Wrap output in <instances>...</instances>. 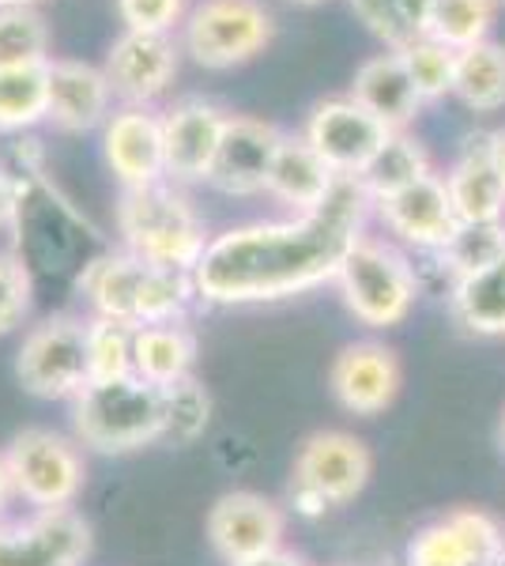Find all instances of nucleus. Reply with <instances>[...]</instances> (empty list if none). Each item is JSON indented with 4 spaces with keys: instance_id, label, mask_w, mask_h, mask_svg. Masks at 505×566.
Instances as JSON below:
<instances>
[{
    "instance_id": "nucleus-13",
    "label": "nucleus",
    "mask_w": 505,
    "mask_h": 566,
    "mask_svg": "<svg viewBox=\"0 0 505 566\" xmlns=\"http://www.w3.org/2000/svg\"><path fill=\"white\" fill-rule=\"evenodd\" d=\"M91 525L80 510H31L20 522H0V566H84Z\"/></svg>"
},
{
    "instance_id": "nucleus-14",
    "label": "nucleus",
    "mask_w": 505,
    "mask_h": 566,
    "mask_svg": "<svg viewBox=\"0 0 505 566\" xmlns=\"http://www.w3.org/2000/svg\"><path fill=\"white\" fill-rule=\"evenodd\" d=\"M227 109L211 98H178L162 109V155H167V181L170 186H200L211 175L219 140L227 129Z\"/></svg>"
},
{
    "instance_id": "nucleus-26",
    "label": "nucleus",
    "mask_w": 505,
    "mask_h": 566,
    "mask_svg": "<svg viewBox=\"0 0 505 566\" xmlns=\"http://www.w3.org/2000/svg\"><path fill=\"white\" fill-rule=\"evenodd\" d=\"M50 114V61L0 65V133L23 136Z\"/></svg>"
},
{
    "instance_id": "nucleus-30",
    "label": "nucleus",
    "mask_w": 505,
    "mask_h": 566,
    "mask_svg": "<svg viewBox=\"0 0 505 566\" xmlns=\"http://www.w3.org/2000/svg\"><path fill=\"white\" fill-rule=\"evenodd\" d=\"M434 258L449 272V283L491 269L494 261L505 258V219L498 223H461Z\"/></svg>"
},
{
    "instance_id": "nucleus-21",
    "label": "nucleus",
    "mask_w": 505,
    "mask_h": 566,
    "mask_svg": "<svg viewBox=\"0 0 505 566\" xmlns=\"http://www.w3.org/2000/svg\"><path fill=\"white\" fill-rule=\"evenodd\" d=\"M442 178L461 223H498L505 219V175L494 163L486 133L464 136L461 151L453 155Z\"/></svg>"
},
{
    "instance_id": "nucleus-40",
    "label": "nucleus",
    "mask_w": 505,
    "mask_h": 566,
    "mask_svg": "<svg viewBox=\"0 0 505 566\" xmlns=\"http://www.w3.org/2000/svg\"><path fill=\"white\" fill-rule=\"evenodd\" d=\"M238 566H306V563H302L295 552H287V547H280V552H269V555H261V559L238 563Z\"/></svg>"
},
{
    "instance_id": "nucleus-31",
    "label": "nucleus",
    "mask_w": 505,
    "mask_h": 566,
    "mask_svg": "<svg viewBox=\"0 0 505 566\" xmlns=\"http://www.w3.org/2000/svg\"><path fill=\"white\" fill-rule=\"evenodd\" d=\"M211 423V392L197 378L162 389V442L192 446Z\"/></svg>"
},
{
    "instance_id": "nucleus-11",
    "label": "nucleus",
    "mask_w": 505,
    "mask_h": 566,
    "mask_svg": "<svg viewBox=\"0 0 505 566\" xmlns=\"http://www.w3.org/2000/svg\"><path fill=\"white\" fill-rule=\"evenodd\" d=\"M283 140H287V133L280 125L253 114H231L227 117L223 140H219L215 163H211L208 186L219 189L223 197L269 193V178Z\"/></svg>"
},
{
    "instance_id": "nucleus-35",
    "label": "nucleus",
    "mask_w": 505,
    "mask_h": 566,
    "mask_svg": "<svg viewBox=\"0 0 505 566\" xmlns=\"http://www.w3.org/2000/svg\"><path fill=\"white\" fill-rule=\"evenodd\" d=\"M34 303V276L31 264L20 253L0 250V336L15 333Z\"/></svg>"
},
{
    "instance_id": "nucleus-25",
    "label": "nucleus",
    "mask_w": 505,
    "mask_h": 566,
    "mask_svg": "<svg viewBox=\"0 0 505 566\" xmlns=\"http://www.w3.org/2000/svg\"><path fill=\"white\" fill-rule=\"evenodd\" d=\"M449 314L467 336L502 340L505 336V258L491 269L449 283Z\"/></svg>"
},
{
    "instance_id": "nucleus-28",
    "label": "nucleus",
    "mask_w": 505,
    "mask_h": 566,
    "mask_svg": "<svg viewBox=\"0 0 505 566\" xmlns=\"http://www.w3.org/2000/svg\"><path fill=\"white\" fill-rule=\"evenodd\" d=\"M430 170H434L430 167V155L415 136L392 133L389 140H385V148L374 155L370 167L358 175V181H362L370 200H381V197H392V193H400V189H408L411 181L427 178Z\"/></svg>"
},
{
    "instance_id": "nucleus-34",
    "label": "nucleus",
    "mask_w": 505,
    "mask_h": 566,
    "mask_svg": "<svg viewBox=\"0 0 505 566\" xmlns=\"http://www.w3.org/2000/svg\"><path fill=\"white\" fill-rule=\"evenodd\" d=\"M133 333L109 317H87V367L91 381H114L133 374Z\"/></svg>"
},
{
    "instance_id": "nucleus-19",
    "label": "nucleus",
    "mask_w": 505,
    "mask_h": 566,
    "mask_svg": "<svg viewBox=\"0 0 505 566\" xmlns=\"http://www.w3.org/2000/svg\"><path fill=\"white\" fill-rule=\"evenodd\" d=\"M103 159L122 189H144L167 181L162 155V109L117 106L103 125Z\"/></svg>"
},
{
    "instance_id": "nucleus-38",
    "label": "nucleus",
    "mask_w": 505,
    "mask_h": 566,
    "mask_svg": "<svg viewBox=\"0 0 505 566\" xmlns=\"http://www.w3.org/2000/svg\"><path fill=\"white\" fill-rule=\"evenodd\" d=\"M23 197H27V178H20L8 167H0V231L20 223Z\"/></svg>"
},
{
    "instance_id": "nucleus-16",
    "label": "nucleus",
    "mask_w": 505,
    "mask_h": 566,
    "mask_svg": "<svg viewBox=\"0 0 505 566\" xmlns=\"http://www.w3.org/2000/svg\"><path fill=\"white\" fill-rule=\"evenodd\" d=\"M505 552V528L486 510L461 506L422 525L408 544V566H491Z\"/></svg>"
},
{
    "instance_id": "nucleus-20",
    "label": "nucleus",
    "mask_w": 505,
    "mask_h": 566,
    "mask_svg": "<svg viewBox=\"0 0 505 566\" xmlns=\"http://www.w3.org/2000/svg\"><path fill=\"white\" fill-rule=\"evenodd\" d=\"M114 114V87L106 72L87 61L50 57V114L45 122L57 133H91L103 129Z\"/></svg>"
},
{
    "instance_id": "nucleus-2",
    "label": "nucleus",
    "mask_w": 505,
    "mask_h": 566,
    "mask_svg": "<svg viewBox=\"0 0 505 566\" xmlns=\"http://www.w3.org/2000/svg\"><path fill=\"white\" fill-rule=\"evenodd\" d=\"M80 291L87 295L91 314L128 328L186 322L189 306L197 303L192 272L159 269L125 250L87 261L80 272Z\"/></svg>"
},
{
    "instance_id": "nucleus-5",
    "label": "nucleus",
    "mask_w": 505,
    "mask_h": 566,
    "mask_svg": "<svg viewBox=\"0 0 505 566\" xmlns=\"http://www.w3.org/2000/svg\"><path fill=\"white\" fill-rule=\"evenodd\" d=\"M347 314L366 328H397L419 303V276L408 253L389 239L362 234L336 276Z\"/></svg>"
},
{
    "instance_id": "nucleus-45",
    "label": "nucleus",
    "mask_w": 505,
    "mask_h": 566,
    "mask_svg": "<svg viewBox=\"0 0 505 566\" xmlns=\"http://www.w3.org/2000/svg\"><path fill=\"white\" fill-rule=\"evenodd\" d=\"M291 4H302V8H314V4H325V0H291Z\"/></svg>"
},
{
    "instance_id": "nucleus-8",
    "label": "nucleus",
    "mask_w": 505,
    "mask_h": 566,
    "mask_svg": "<svg viewBox=\"0 0 505 566\" xmlns=\"http://www.w3.org/2000/svg\"><path fill=\"white\" fill-rule=\"evenodd\" d=\"M8 476L15 499L31 510H76L87 488V461L76 438L50 431V427H27L4 446Z\"/></svg>"
},
{
    "instance_id": "nucleus-42",
    "label": "nucleus",
    "mask_w": 505,
    "mask_h": 566,
    "mask_svg": "<svg viewBox=\"0 0 505 566\" xmlns=\"http://www.w3.org/2000/svg\"><path fill=\"white\" fill-rule=\"evenodd\" d=\"M486 140H491L494 163H498V170L505 175V125H502V129H491V133H486Z\"/></svg>"
},
{
    "instance_id": "nucleus-3",
    "label": "nucleus",
    "mask_w": 505,
    "mask_h": 566,
    "mask_svg": "<svg viewBox=\"0 0 505 566\" xmlns=\"http://www.w3.org/2000/svg\"><path fill=\"white\" fill-rule=\"evenodd\" d=\"M117 239L133 258L159 264V269L192 272L211 234L186 189L170 186V181H155L144 189H122Z\"/></svg>"
},
{
    "instance_id": "nucleus-47",
    "label": "nucleus",
    "mask_w": 505,
    "mask_h": 566,
    "mask_svg": "<svg viewBox=\"0 0 505 566\" xmlns=\"http://www.w3.org/2000/svg\"><path fill=\"white\" fill-rule=\"evenodd\" d=\"M502 4H505V0H498V8H502Z\"/></svg>"
},
{
    "instance_id": "nucleus-44",
    "label": "nucleus",
    "mask_w": 505,
    "mask_h": 566,
    "mask_svg": "<svg viewBox=\"0 0 505 566\" xmlns=\"http://www.w3.org/2000/svg\"><path fill=\"white\" fill-rule=\"evenodd\" d=\"M498 450H502V458H505V408H502V419H498Z\"/></svg>"
},
{
    "instance_id": "nucleus-24",
    "label": "nucleus",
    "mask_w": 505,
    "mask_h": 566,
    "mask_svg": "<svg viewBox=\"0 0 505 566\" xmlns=\"http://www.w3.org/2000/svg\"><path fill=\"white\" fill-rule=\"evenodd\" d=\"M197 367V333L186 322L144 325L133 333V374L155 389H170L192 378Z\"/></svg>"
},
{
    "instance_id": "nucleus-10",
    "label": "nucleus",
    "mask_w": 505,
    "mask_h": 566,
    "mask_svg": "<svg viewBox=\"0 0 505 566\" xmlns=\"http://www.w3.org/2000/svg\"><path fill=\"white\" fill-rule=\"evenodd\" d=\"M306 144L314 148L339 178H358L385 148L389 129L374 114H366L351 95L320 98L306 117Z\"/></svg>"
},
{
    "instance_id": "nucleus-9",
    "label": "nucleus",
    "mask_w": 505,
    "mask_h": 566,
    "mask_svg": "<svg viewBox=\"0 0 505 566\" xmlns=\"http://www.w3.org/2000/svg\"><path fill=\"white\" fill-rule=\"evenodd\" d=\"M15 378L39 400H76L91 386L87 317L57 314L31 325L15 352Z\"/></svg>"
},
{
    "instance_id": "nucleus-27",
    "label": "nucleus",
    "mask_w": 505,
    "mask_h": 566,
    "mask_svg": "<svg viewBox=\"0 0 505 566\" xmlns=\"http://www.w3.org/2000/svg\"><path fill=\"white\" fill-rule=\"evenodd\" d=\"M453 95L472 109V114H494L505 106V45L480 42L472 50L456 53Z\"/></svg>"
},
{
    "instance_id": "nucleus-43",
    "label": "nucleus",
    "mask_w": 505,
    "mask_h": 566,
    "mask_svg": "<svg viewBox=\"0 0 505 566\" xmlns=\"http://www.w3.org/2000/svg\"><path fill=\"white\" fill-rule=\"evenodd\" d=\"M39 0H0V8H34Z\"/></svg>"
},
{
    "instance_id": "nucleus-29",
    "label": "nucleus",
    "mask_w": 505,
    "mask_h": 566,
    "mask_svg": "<svg viewBox=\"0 0 505 566\" xmlns=\"http://www.w3.org/2000/svg\"><path fill=\"white\" fill-rule=\"evenodd\" d=\"M494 15H498V0H434L427 39L449 45L453 53L472 50L491 39Z\"/></svg>"
},
{
    "instance_id": "nucleus-33",
    "label": "nucleus",
    "mask_w": 505,
    "mask_h": 566,
    "mask_svg": "<svg viewBox=\"0 0 505 566\" xmlns=\"http://www.w3.org/2000/svg\"><path fill=\"white\" fill-rule=\"evenodd\" d=\"M400 53L403 69H408L411 84H415L422 103H442L445 95H453V76H456V53L449 45L434 39H411Z\"/></svg>"
},
{
    "instance_id": "nucleus-36",
    "label": "nucleus",
    "mask_w": 505,
    "mask_h": 566,
    "mask_svg": "<svg viewBox=\"0 0 505 566\" xmlns=\"http://www.w3.org/2000/svg\"><path fill=\"white\" fill-rule=\"evenodd\" d=\"M125 31L144 34H173L189 15V0H117Z\"/></svg>"
},
{
    "instance_id": "nucleus-32",
    "label": "nucleus",
    "mask_w": 505,
    "mask_h": 566,
    "mask_svg": "<svg viewBox=\"0 0 505 566\" xmlns=\"http://www.w3.org/2000/svg\"><path fill=\"white\" fill-rule=\"evenodd\" d=\"M50 23L39 8H0V65L50 61Z\"/></svg>"
},
{
    "instance_id": "nucleus-23",
    "label": "nucleus",
    "mask_w": 505,
    "mask_h": 566,
    "mask_svg": "<svg viewBox=\"0 0 505 566\" xmlns=\"http://www.w3.org/2000/svg\"><path fill=\"white\" fill-rule=\"evenodd\" d=\"M336 178L339 175L309 148L306 136H287L280 155H275L269 197L280 200L283 208H291V216L314 212V208L325 205V197L333 193Z\"/></svg>"
},
{
    "instance_id": "nucleus-22",
    "label": "nucleus",
    "mask_w": 505,
    "mask_h": 566,
    "mask_svg": "<svg viewBox=\"0 0 505 566\" xmlns=\"http://www.w3.org/2000/svg\"><path fill=\"white\" fill-rule=\"evenodd\" d=\"M347 95L355 98L366 114H374L389 133H408V125L419 117L422 98L415 84H411L408 69H403L397 50H385L366 57L362 65L355 69L351 91Z\"/></svg>"
},
{
    "instance_id": "nucleus-12",
    "label": "nucleus",
    "mask_w": 505,
    "mask_h": 566,
    "mask_svg": "<svg viewBox=\"0 0 505 566\" xmlns=\"http://www.w3.org/2000/svg\"><path fill=\"white\" fill-rule=\"evenodd\" d=\"M287 536V514L280 502L256 491H227L208 510V541L223 563H250L280 552Z\"/></svg>"
},
{
    "instance_id": "nucleus-37",
    "label": "nucleus",
    "mask_w": 505,
    "mask_h": 566,
    "mask_svg": "<svg viewBox=\"0 0 505 566\" xmlns=\"http://www.w3.org/2000/svg\"><path fill=\"white\" fill-rule=\"evenodd\" d=\"M351 12L366 23L374 39L385 42V50H403L415 34L403 23L400 0H351Z\"/></svg>"
},
{
    "instance_id": "nucleus-17",
    "label": "nucleus",
    "mask_w": 505,
    "mask_h": 566,
    "mask_svg": "<svg viewBox=\"0 0 505 566\" xmlns=\"http://www.w3.org/2000/svg\"><path fill=\"white\" fill-rule=\"evenodd\" d=\"M374 216L400 245H411V250L422 253H438L461 227V216H456L445 178L438 170L411 181L400 193L374 200Z\"/></svg>"
},
{
    "instance_id": "nucleus-41",
    "label": "nucleus",
    "mask_w": 505,
    "mask_h": 566,
    "mask_svg": "<svg viewBox=\"0 0 505 566\" xmlns=\"http://www.w3.org/2000/svg\"><path fill=\"white\" fill-rule=\"evenodd\" d=\"M15 502V488H12V476H8V461H4V450H0V522H4L8 506Z\"/></svg>"
},
{
    "instance_id": "nucleus-15",
    "label": "nucleus",
    "mask_w": 505,
    "mask_h": 566,
    "mask_svg": "<svg viewBox=\"0 0 505 566\" xmlns=\"http://www.w3.org/2000/svg\"><path fill=\"white\" fill-rule=\"evenodd\" d=\"M181 69V42L173 34L122 31L106 53V80L122 106H155Z\"/></svg>"
},
{
    "instance_id": "nucleus-1",
    "label": "nucleus",
    "mask_w": 505,
    "mask_h": 566,
    "mask_svg": "<svg viewBox=\"0 0 505 566\" xmlns=\"http://www.w3.org/2000/svg\"><path fill=\"white\" fill-rule=\"evenodd\" d=\"M374 200L358 178H336L314 212L256 219L211 234L192 269L197 298L208 306L283 303L336 283L339 264L366 234Z\"/></svg>"
},
{
    "instance_id": "nucleus-4",
    "label": "nucleus",
    "mask_w": 505,
    "mask_h": 566,
    "mask_svg": "<svg viewBox=\"0 0 505 566\" xmlns=\"http://www.w3.org/2000/svg\"><path fill=\"white\" fill-rule=\"evenodd\" d=\"M72 438L84 450L122 458L162 442V389L128 374L114 381H91L72 400Z\"/></svg>"
},
{
    "instance_id": "nucleus-46",
    "label": "nucleus",
    "mask_w": 505,
    "mask_h": 566,
    "mask_svg": "<svg viewBox=\"0 0 505 566\" xmlns=\"http://www.w3.org/2000/svg\"><path fill=\"white\" fill-rule=\"evenodd\" d=\"M491 566H505V552H502V555H498V559H494Z\"/></svg>"
},
{
    "instance_id": "nucleus-39",
    "label": "nucleus",
    "mask_w": 505,
    "mask_h": 566,
    "mask_svg": "<svg viewBox=\"0 0 505 566\" xmlns=\"http://www.w3.org/2000/svg\"><path fill=\"white\" fill-rule=\"evenodd\" d=\"M400 12H403V23L411 27V34L422 39L430 23V12H434V0H400Z\"/></svg>"
},
{
    "instance_id": "nucleus-18",
    "label": "nucleus",
    "mask_w": 505,
    "mask_h": 566,
    "mask_svg": "<svg viewBox=\"0 0 505 566\" xmlns=\"http://www.w3.org/2000/svg\"><path fill=\"white\" fill-rule=\"evenodd\" d=\"M403 370L400 359L389 344L378 340H355L328 367V389H333L336 405L351 416H381L400 397Z\"/></svg>"
},
{
    "instance_id": "nucleus-6",
    "label": "nucleus",
    "mask_w": 505,
    "mask_h": 566,
    "mask_svg": "<svg viewBox=\"0 0 505 566\" xmlns=\"http://www.w3.org/2000/svg\"><path fill=\"white\" fill-rule=\"evenodd\" d=\"M272 39L275 15L264 0H197L181 23V53L211 72L250 65Z\"/></svg>"
},
{
    "instance_id": "nucleus-7",
    "label": "nucleus",
    "mask_w": 505,
    "mask_h": 566,
    "mask_svg": "<svg viewBox=\"0 0 505 566\" xmlns=\"http://www.w3.org/2000/svg\"><path fill=\"white\" fill-rule=\"evenodd\" d=\"M374 476V453L351 431H314L295 453L291 506L302 517H320L362 495Z\"/></svg>"
}]
</instances>
